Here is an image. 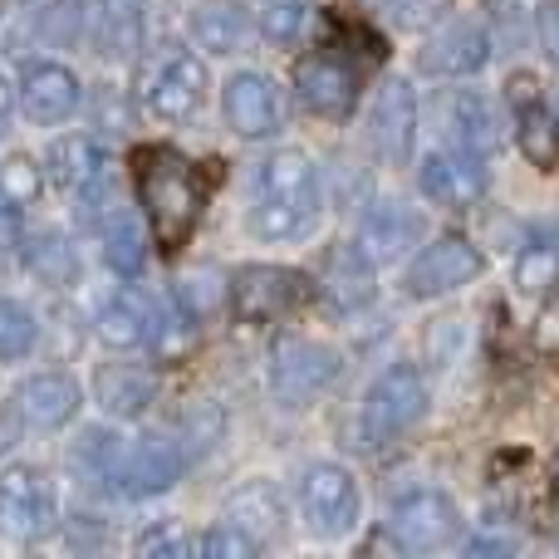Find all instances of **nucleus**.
I'll return each mask as SVG.
<instances>
[{
	"label": "nucleus",
	"instance_id": "31",
	"mask_svg": "<svg viewBox=\"0 0 559 559\" xmlns=\"http://www.w3.org/2000/svg\"><path fill=\"white\" fill-rule=\"evenodd\" d=\"M45 167H35V157L29 153H10L0 157V202L10 206V212H25V206H35L39 197H45Z\"/></svg>",
	"mask_w": 559,
	"mask_h": 559
},
{
	"label": "nucleus",
	"instance_id": "7",
	"mask_svg": "<svg viewBox=\"0 0 559 559\" xmlns=\"http://www.w3.org/2000/svg\"><path fill=\"white\" fill-rule=\"evenodd\" d=\"M344 373V358L338 348L319 344V338L289 334L275 338L271 348V393L280 407H309L334 388V378Z\"/></svg>",
	"mask_w": 559,
	"mask_h": 559
},
{
	"label": "nucleus",
	"instance_id": "33",
	"mask_svg": "<svg viewBox=\"0 0 559 559\" xmlns=\"http://www.w3.org/2000/svg\"><path fill=\"white\" fill-rule=\"evenodd\" d=\"M39 344V319L20 299H0V364H20Z\"/></svg>",
	"mask_w": 559,
	"mask_h": 559
},
{
	"label": "nucleus",
	"instance_id": "17",
	"mask_svg": "<svg viewBox=\"0 0 559 559\" xmlns=\"http://www.w3.org/2000/svg\"><path fill=\"white\" fill-rule=\"evenodd\" d=\"M163 309L143 295V289H118L104 309L94 314V334L104 348L114 354H138V348H153L163 338Z\"/></svg>",
	"mask_w": 559,
	"mask_h": 559
},
{
	"label": "nucleus",
	"instance_id": "39",
	"mask_svg": "<svg viewBox=\"0 0 559 559\" xmlns=\"http://www.w3.org/2000/svg\"><path fill=\"white\" fill-rule=\"evenodd\" d=\"M128 118H133V108H128L123 88L114 84H94V98H88V123H94V133H123Z\"/></svg>",
	"mask_w": 559,
	"mask_h": 559
},
{
	"label": "nucleus",
	"instance_id": "18",
	"mask_svg": "<svg viewBox=\"0 0 559 559\" xmlns=\"http://www.w3.org/2000/svg\"><path fill=\"white\" fill-rule=\"evenodd\" d=\"M20 108H25L29 123L39 128H55V123H69V118L84 108V84H79V74L69 64H55V59H45V64H29L25 74H20Z\"/></svg>",
	"mask_w": 559,
	"mask_h": 559
},
{
	"label": "nucleus",
	"instance_id": "1",
	"mask_svg": "<svg viewBox=\"0 0 559 559\" xmlns=\"http://www.w3.org/2000/svg\"><path fill=\"white\" fill-rule=\"evenodd\" d=\"M128 173H133L138 206L153 226V246L163 255H177L202 226V212L216 187V163H192L177 147L143 143L128 157Z\"/></svg>",
	"mask_w": 559,
	"mask_h": 559
},
{
	"label": "nucleus",
	"instance_id": "22",
	"mask_svg": "<svg viewBox=\"0 0 559 559\" xmlns=\"http://www.w3.org/2000/svg\"><path fill=\"white\" fill-rule=\"evenodd\" d=\"M104 173H108V153L98 143V133H64L45 153V177L69 197L94 192L104 182Z\"/></svg>",
	"mask_w": 559,
	"mask_h": 559
},
{
	"label": "nucleus",
	"instance_id": "36",
	"mask_svg": "<svg viewBox=\"0 0 559 559\" xmlns=\"http://www.w3.org/2000/svg\"><path fill=\"white\" fill-rule=\"evenodd\" d=\"M118 452H123V437L108 432V427H94L74 442V466L88 476V481H114Z\"/></svg>",
	"mask_w": 559,
	"mask_h": 559
},
{
	"label": "nucleus",
	"instance_id": "10",
	"mask_svg": "<svg viewBox=\"0 0 559 559\" xmlns=\"http://www.w3.org/2000/svg\"><path fill=\"white\" fill-rule=\"evenodd\" d=\"M388 535H393V545L403 555H437L447 545H456L462 511L442 491H407L388 515Z\"/></svg>",
	"mask_w": 559,
	"mask_h": 559
},
{
	"label": "nucleus",
	"instance_id": "8",
	"mask_svg": "<svg viewBox=\"0 0 559 559\" xmlns=\"http://www.w3.org/2000/svg\"><path fill=\"white\" fill-rule=\"evenodd\" d=\"M299 515L324 540H338V535L354 531L358 515H364V496H358L354 472L338 462H314L299 476Z\"/></svg>",
	"mask_w": 559,
	"mask_h": 559
},
{
	"label": "nucleus",
	"instance_id": "6",
	"mask_svg": "<svg viewBox=\"0 0 559 559\" xmlns=\"http://www.w3.org/2000/svg\"><path fill=\"white\" fill-rule=\"evenodd\" d=\"M427 413V383L413 364H393L373 378L358 407V437L364 447H388Z\"/></svg>",
	"mask_w": 559,
	"mask_h": 559
},
{
	"label": "nucleus",
	"instance_id": "44",
	"mask_svg": "<svg viewBox=\"0 0 559 559\" xmlns=\"http://www.w3.org/2000/svg\"><path fill=\"white\" fill-rule=\"evenodd\" d=\"M466 550H472V555H511L515 540H511V535H476Z\"/></svg>",
	"mask_w": 559,
	"mask_h": 559
},
{
	"label": "nucleus",
	"instance_id": "2",
	"mask_svg": "<svg viewBox=\"0 0 559 559\" xmlns=\"http://www.w3.org/2000/svg\"><path fill=\"white\" fill-rule=\"evenodd\" d=\"M319 212H324L319 167L299 147H280L255 167L251 212H246V231L255 241H299L319 226Z\"/></svg>",
	"mask_w": 559,
	"mask_h": 559
},
{
	"label": "nucleus",
	"instance_id": "37",
	"mask_svg": "<svg viewBox=\"0 0 559 559\" xmlns=\"http://www.w3.org/2000/svg\"><path fill=\"white\" fill-rule=\"evenodd\" d=\"M309 15H314L309 0H271V5L261 10V35L271 39V45H295V39L305 35Z\"/></svg>",
	"mask_w": 559,
	"mask_h": 559
},
{
	"label": "nucleus",
	"instance_id": "20",
	"mask_svg": "<svg viewBox=\"0 0 559 559\" xmlns=\"http://www.w3.org/2000/svg\"><path fill=\"white\" fill-rule=\"evenodd\" d=\"M10 407L25 427H39V432H55V427H69L84 407V388L69 373L49 368V373H29L25 383H15L10 393Z\"/></svg>",
	"mask_w": 559,
	"mask_h": 559
},
{
	"label": "nucleus",
	"instance_id": "47",
	"mask_svg": "<svg viewBox=\"0 0 559 559\" xmlns=\"http://www.w3.org/2000/svg\"><path fill=\"white\" fill-rule=\"evenodd\" d=\"M5 437H10V423H0V452H5Z\"/></svg>",
	"mask_w": 559,
	"mask_h": 559
},
{
	"label": "nucleus",
	"instance_id": "4",
	"mask_svg": "<svg viewBox=\"0 0 559 559\" xmlns=\"http://www.w3.org/2000/svg\"><path fill=\"white\" fill-rule=\"evenodd\" d=\"M206 64L197 49L187 45H163V55L143 69V108L157 123H192L206 104Z\"/></svg>",
	"mask_w": 559,
	"mask_h": 559
},
{
	"label": "nucleus",
	"instance_id": "38",
	"mask_svg": "<svg viewBox=\"0 0 559 559\" xmlns=\"http://www.w3.org/2000/svg\"><path fill=\"white\" fill-rule=\"evenodd\" d=\"M255 550H261V540L251 531H241L236 521H222L197 535V555H206V559H251Z\"/></svg>",
	"mask_w": 559,
	"mask_h": 559
},
{
	"label": "nucleus",
	"instance_id": "29",
	"mask_svg": "<svg viewBox=\"0 0 559 559\" xmlns=\"http://www.w3.org/2000/svg\"><path fill=\"white\" fill-rule=\"evenodd\" d=\"M98 241H104V261L114 265L118 275H143V261H147V241L138 231V222L128 212H108L104 226H98Z\"/></svg>",
	"mask_w": 559,
	"mask_h": 559
},
{
	"label": "nucleus",
	"instance_id": "3",
	"mask_svg": "<svg viewBox=\"0 0 559 559\" xmlns=\"http://www.w3.org/2000/svg\"><path fill=\"white\" fill-rule=\"evenodd\" d=\"M289 84H295V98L305 104V114L344 123V118H354L358 98H364V69L338 45H319L295 59Z\"/></svg>",
	"mask_w": 559,
	"mask_h": 559
},
{
	"label": "nucleus",
	"instance_id": "27",
	"mask_svg": "<svg viewBox=\"0 0 559 559\" xmlns=\"http://www.w3.org/2000/svg\"><path fill=\"white\" fill-rule=\"evenodd\" d=\"M226 521H236L241 531H251L255 540L265 545L285 531V501H280V491L271 481H246L241 491H231V501H226Z\"/></svg>",
	"mask_w": 559,
	"mask_h": 559
},
{
	"label": "nucleus",
	"instance_id": "45",
	"mask_svg": "<svg viewBox=\"0 0 559 559\" xmlns=\"http://www.w3.org/2000/svg\"><path fill=\"white\" fill-rule=\"evenodd\" d=\"M10 114H15V88H10V79L0 74V133H5Z\"/></svg>",
	"mask_w": 559,
	"mask_h": 559
},
{
	"label": "nucleus",
	"instance_id": "25",
	"mask_svg": "<svg viewBox=\"0 0 559 559\" xmlns=\"http://www.w3.org/2000/svg\"><path fill=\"white\" fill-rule=\"evenodd\" d=\"M157 397V373L143 364H104L94 373V403L108 417H138Z\"/></svg>",
	"mask_w": 559,
	"mask_h": 559
},
{
	"label": "nucleus",
	"instance_id": "28",
	"mask_svg": "<svg viewBox=\"0 0 559 559\" xmlns=\"http://www.w3.org/2000/svg\"><path fill=\"white\" fill-rule=\"evenodd\" d=\"M192 35L212 55H236L251 39V15L241 5H231V0H206V5L192 10Z\"/></svg>",
	"mask_w": 559,
	"mask_h": 559
},
{
	"label": "nucleus",
	"instance_id": "32",
	"mask_svg": "<svg viewBox=\"0 0 559 559\" xmlns=\"http://www.w3.org/2000/svg\"><path fill=\"white\" fill-rule=\"evenodd\" d=\"M559 285V236H535L515 261V289L521 295H550Z\"/></svg>",
	"mask_w": 559,
	"mask_h": 559
},
{
	"label": "nucleus",
	"instance_id": "24",
	"mask_svg": "<svg viewBox=\"0 0 559 559\" xmlns=\"http://www.w3.org/2000/svg\"><path fill=\"white\" fill-rule=\"evenodd\" d=\"M84 29L104 59H133L143 45V0H94L84 10Z\"/></svg>",
	"mask_w": 559,
	"mask_h": 559
},
{
	"label": "nucleus",
	"instance_id": "13",
	"mask_svg": "<svg viewBox=\"0 0 559 559\" xmlns=\"http://www.w3.org/2000/svg\"><path fill=\"white\" fill-rule=\"evenodd\" d=\"M222 114L236 138L265 143V138H275L280 128H285V94L275 88L271 74L241 69V74H231L222 88Z\"/></svg>",
	"mask_w": 559,
	"mask_h": 559
},
{
	"label": "nucleus",
	"instance_id": "11",
	"mask_svg": "<svg viewBox=\"0 0 559 559\" xmlns=\"http://www.w3.org/2000/svg\"><path fill=\"white\" fill-rule=\"evenodd\" d=\"M427 114H432V128L442 133L447 147H462V153L476 157H491L501 147V114L476 88H442L427 104Z\"/></svg>",
	"mask_w": 559,
	"mask_h": 559
},
{
	"label": "nucleus",
	"instance_id": "21",
	"mask_svg": "<svg viewBox=\"0 0 559 559\" xmlns=\"http://www.w3.org/2000/svg\"><path fill=\"white\" fill-rule=\"evenodd\" d=\"M319 295L338 309V314H358L373 305L378 295V265L364 255L358 241L329 246L324 251V271H319Z\"/></svg>",
	"mask_w": 559,
	"mask_h": 559
},
{
	"label": "nucleus",
	"instance_id": "15",
	"mask_svg": "<svg viewBox=\"0 0 559 559\" xmlns=\"http://www.w3.org/2000/svg\"><path fill=\"white\" fill-rule=\"evenodd\" d=\"M417 187L427 202L447 206V212H466L491 192V173H486V157L462 153V147H437L417 167Z\"/></svg>",
	"mask_w": 559,
	"mask_h": 559
},
{
	"label": "nucleus",
	"instance_id": "26",
	"mask_svg": "<svg viewBox=\"0 0 559 559\" xmlns=\"http://www.w3.org/2000/svg\"><path fill=\"white\" fill-rule=\"evenodd\" d=\"M515 108V143H521L525 163L540 173H559V118L545 98H525Z\"/></svg>",
	"mask_w": 559,
	"mask_h": 559
},
{
	"label": "nucleus",
	"instance_id": "48",
	"mask_svg": "<svg viewBox=\"0 0 559 559\" xmlns=\"http://www.w3.org/2000/svg\"><path fill=\"white\" fill-rule=\"evenodd\" d=\"M0 5H5V0H0Z\"/></svg>",
	"mask_w": 559,
	"mask_h": 559
},
{
	"label": "nucleus",
	"instance_id": "30",
	"mask_svg": "<svg viewBox=\"0 0 559 559\" xmlns=\"http://www.w3.org/2000/svg\"><path fill=\"white\" fill-rule=\"evenodd\" d=\"M20 261L29 265L45 285H69L74 280V251H69V241L64 236H55V231H35V236H25L20 241Z\"/></svg>",
	"mask_w": 559,
	"mask_h": 559
},
{
	"label": "nucleus",
	"instance_id": "42",
	"mask_svg": "<svg viewBox=\"0 0 559 559\" xmlns=\"http://www.w3.org/2000/svg\"><path fill=\"white\" fill-rule=\"evenodd\" d=\"M531 344H535V354H540L545 364L559 368V289H555V295L540 305V314H535Z\"/></svg>",
	"mask_w": 559,
	"mask_h": 559
},
{
	"label": "nucleus",
	"instance_id": "23",
	"mask_svg": "<svg viewBox=\"0 0 559 559\" xmlns=\"http://www.w3.org/2000/svg\"><path fill=\"white\" fill-rule=\"evenodd\" d=\"M417 241H423V212H413L403 202H378L358 222V246H364V255L373 265L403 261Z\"/></svg>",
	"mask_w": 559,
	"mask_h": 559
},
{
	"label": "nucleus",
	"instance_id": "12",
	"mask_svg": "<svg viewBox=\"0 0 559 559\" xmlns=\"http://www.w3.org/2000/svg\"><path fill=\"white\" fill-rule=\"evenodd\" d=\"M187 466V452L177 437H163V432H143L133 437V442H123V452H118V466H114V481L123 496H133V501H147V496H163L177 486V476H182Z\"/></svg>",
	"mask_w": 559,
	"mask_h": 559
},
{
	"label": "nucleus",
	"instance_id": "9",
	"mask_svg": "<svg viewBox=\"0 0 559 559\" xmlns=\"http://www.w3.org/2000/svg\"><path fill=\"white\" fill-rule=\"evenodd\" d=\"M59 521V496L39 466L15 462L0 472V531H10L15 540H39Z\"/></svg>",
	"mask_w": 559,
	"mask_h": 559
},
{
	"label": "nucleus",
	"instance_id": "34",
	"mask_svg": "<svg viewBox=\"0 0 559 559\" xmlns=\"http://www.w3.org/2000/svg\"><path fill=\"white\" fill-rule=\"evenodd\" d=\"M29 25L45 45H74L84 35V0H39V10H29Z\"/></svg>",
	"mask_w": 559,
	"mask_h": 559
},
{
	"label": "nucleus",
	"instance_id": "40",
	"mask_svg": "<svg viewBox=\"0 0 559 559\" xmlns=\"http://www.w3.org/2000/svg\"><path fill=\"white\" fill-rule=\"evenodd\" d=\"M383 10L407 29H437L442 20H452V0H388Z\"/></svg>",
	"mask_w": 559,
	"mask_h": 559
},
{
	"label": "nucleus",
	"instance_id": "16",
	"mask_svg": "<svg viewBox=\"0 0 559 559\" xmlns=\"http://www.w3.org/2000/svg\"><path fill=\"white\" fill-rule=\"evenodd\" d=\"M368 143L388 167H407L417 147V94L403 79H388L368 114Z\"/></svg>",
	"mask_w": 559,
	"mask_h": 559
},
{
	"label": "nucleus",
	"instance_id": "14",
	"mask_svg": "<svg viewBox=\"0 0 559 559\" xmlns=\"http://www.w3.org/2000/svg\"><path fill=\"white\" fill-rule=\"evenodd\" d=\"M481 271H486L481 246L466 241V236H442V241H432L413 265H407L403 289L413 299H442V295H452V289L472 285Z\"/></svg>",
	"mask_w": 559,
	"mask_h": 559
},
{
	"label": "nucleus",
	"instance_id": "19",
	"mask_svg": "<svg viewBox=\"0 0 559 559\" xmlns=\"http://www.w3.org/2000/svg\"><path fill=\"white\" fill-rule=\"evenodd\" d=\"M486 59H491V39H486L481 25H472V20H442L437 29H427L417 64L437 79H472L486 69Z\"/></svg>",
	"mask_w": 559,
	"mask_h": 559
},
{
	"label": "nucleus",
	"instance_id": "35",
	"mask_svg": "<svg viewBox=\"0 0 559 559\" xmlns=\"http://www.w3.org/2000/svg\"><path fill=\"white\" fill-rule=\"evenodd\" d=\"M329 45H338L344 55H358V59H373V64H383L388 59V39L378 35L368 20H358V15H344V10H329Z\"/></svg>",
	"mask_w": 559,
	"mask_h": 559
},
{
	"label": "nucleus",
	"instance_id": "46",
	"mask_svg": "<svg viewBox=\"0 0 559 559\" xmlns=\"http://www.w3.org/2000/svg\"><path fill=\"white\" fill-rule=\"evenodd\" d=\"M550 491H555V501H559V452H555V462H550Z\"/></svg>",
	"mask_w": 559,
	"mask_h": 559
},
{
	"label": "nucleus",
	"instance_id": "43",
	"mask_svg": "<svg viewBox=\"0 0 559 559\" xmlns=\"http://www.w3.org/2000/svg\"><path fill=\"white\" fill-rule=\"evenodd\" d=\"M535 35H540V45H545V59L559 69V0H540V10H535Z\"/></svg>",
	"mask_w": 559,
	"mask_h": 559
},
{
	"label": "nucleus",
	"instance_id": "41",
	"mask_svg": "<svg viewBox=\"0 0 559 559\" xmlns=\"http://www.w3.org/2000/svg\"><path fill=\"white\" fill-rule=\"evenodd\" d=\"M138 550L143 555H167V559L173 555H197V535H187L177 521H157L153 531L138 535Z\"/></svg>",
	"mask_w": 559,
	"mask_h": 559
},
{
	"label": "nucleus",
	"instance_id": "5",
	"mask_svg": "<svg viewBox=\"0 0 559 559\" xmlns=\"http://www.w3.org/2000/svg\"><path fill=\"white\" fill-rule=\"evenodd\" d=\"M226 299L241 324H280L314 299V280L295 265H241L226 285Z\"/></svg>",
	"mask_w": 559,
	"mask_h": 559
}]
</instances>
